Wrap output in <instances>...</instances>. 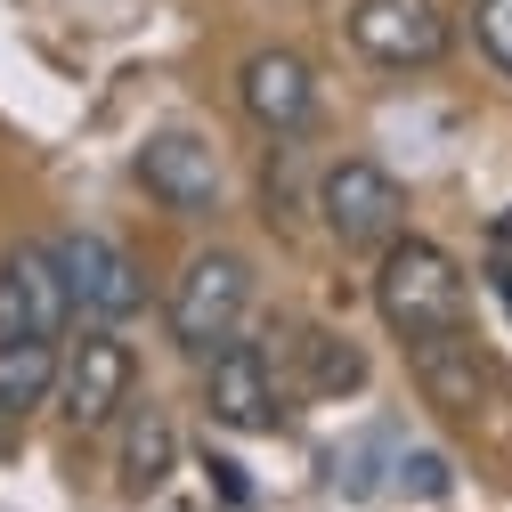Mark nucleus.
<instances>
[{
	"mask_svg": "<svg viewBox=\"0 0 512 512\" xmlns=\"http://www.w3.org/2000/svg\"><path fill=\"white\" fill-rule=\"evenodd\" d=\"M374 309L407 342L439 334V326H464V269L423 236H391L382 244V277H374Z\"/></svg>",
	"mask_w": 512,
	"mask_h": 512,
	"instance_id": "1",
	"label": "nucleus"
},
{
	"mask_svg": "<svg viewBox=\"0 0 512 512\" xmlns=\"http://www.w3.org/2000/svg\"><path fill=\"white\" fill-rule=\"evenodd\" d=\"M317 212H326V236L342 252H374V244H391L407 228V196H399V179L366 163V155H342L326 179H317Z\"/></svg>",
	"mask_w": 512,
	"mask_h": 512,
	"instance_id": "2",
	"label": "nucleus"
},
{
	"mask_svg": "<svg viewBox=\"0 0 512 512\" xmlns=\"http://www.w3.org/2000/svg\"><path fill=\"white\" fill-rule=\"evenodd\" d=\"M407 366H415V382H423V399H431L439 415H456V423L488 415L496 391H504V374H496V358H488V342H480L472 326L415 334V342H407Z\"/></svg>",
	"mask_w": 512,
	"mask_h": 512,
	"instance_id": "3",
	"label": "nucleus"
},
{
	"mask_svg": "<svg viewBox=\"0 0 512 512\" xmlns=\"http://www.w3.org/2000/svg\"><path fill=\"white\" fill-rule=\"evenodd\" d=\"M244 301H252V269L236 261V252H196L187 277H179V293H171V342H179L187 358L220 350V342L236 334Z\"/></svg>",
	"mask_w": 512,
	"mask_h": 512,
	"instance_id": "4",
	"label": "nucleus"
},
{
	"mask_svg": "<svg viewBox=\"0 0 512 512\" xmlns=\"http://www.w3.org/2000/svg\"><path fill=\"white\" fill-rule=\"evenodd\" d=\"M49 252H57L66 301H74L82 317H98V326H122V317H139L147 285H139V261H131V252H122L114 236H98V228H74V236H57Z\"/></svg>",
	"mask_w": 512,
	"mask_h": 512,
	"instance_id": "5",
	"label": "nucleus"
},
{
	"mask_svg": "<svg viewBox=\"0 0 512 512\" xmlns=\"http://www.w3.org/2000/svg\"><path fill=\"white\" fill-rule=\"evenodd\" d=\"M131 382H139V358H131V342H114L106 326L82 334L74 358H57V399H66L74 431H106L122 407H131Z\"/></svg>",
	"mask_w": 512,
	"mask_h": 512,
	"instance_id": "6",
	"label": "nucleus"
},
{
	"mask_svg": "<svg viewBox=\"0 0 512 512\" xmlns=\"http://www.w3.org/2000/svg\"><path fill=\"white\" fill-rule=\"evenodd\" d=\"M350 41L374 66H439L447 57V17H439V0H358Z\"/></svg>",
	"mask_w": 512,
	"mask_h": 512,
	"instance_id": "7",
	"label": "nucleus"
},
{
	"mask_svg": "<svg viewBox=\"0 0 512 512\" xmlns=\"http://www.w3.org/2000/svg\"><path fill=\"white\" fill-rule=\"evenodd\" d=\"M74 326V301H66V277H57V252L49 244H17L0 261V334H33V342H57Z\"/></svg>",
	"mask_w": 512,
	"mask_h": 512,
	"instance_id": "8",
	"label": "nucleus"
},
{
	"mask_svg": "<svg viewBox=\"0 0 512 512\" xmlns=\"http://www.w3.org/2000/svg\"><path fill=\"white\" fill-rule=\"evenodd\" d=\"M212 366H204V407H212V423H228V431H277L285 423V407H277V382H269V358L252 350V342H220V350H204Z\"/></svg>",
	"mask_w": 512,
	"mask_h": 512,
	"instance_id": "9",
	"label": "nucleus"
},
{
	"mask_svg": "<svg viewBox=\"0 0 512 512\" xmlns=\"http://www.w3.org/2000/svg\"><path fill=\"white\" fill-rule=\"evenodd\" d=\"M139 179H147V196H163L171 212H220V155L196 131H155L139 147Z\"/></svg>",
	"mask_w": 512,
	"mask_h": 512,
	"instance_id": "10",
	"label": "nucleus"
},
{
	"mask_svg": "<svg viewBox=\"0 0 512 512\" xmlns=\"http://www.w3.org/2000/svg\"><path fill=\"white\" fill-rule=\"evenodd\" d=\"M236 98H244V114L261 122V131H301L309 106H317V74L293 49H252L244 74H236Z\"/></svg>",
	"mask_w": 512,
	"mask_h": 512,
	"instance_id": "11",
	"label": "nucleus"
},
{
	"mask_svg": "<svg viewBox=\"0 0 512 512\" xmlns=\"http://www.w3.org/2000/svg\"><path fill=\"white\" fill-rule=\"evenodd\" d=\"M171 464H179L171 415H163V407H139L131 431H122V488H131V496H155V488L171 480Z\"/></svg>",
	"mask_w": 512,
	"mask_h": 512,
	"instance_id": "12",
	"label": "nucleus"
},
{
	"mask_svg": "<svg viewBox=\"0 0 512 512\" xmlns=\"http://www.w3.org/2000/svg\"><path fill=\"white\" fill-rule=\"evenodd\" d=\"M57 391V342H33V334H0V407H41Z\"/></svg>",
	"mask_w": 512,
	"mask_h": 512,
	"instance_id": "13",
	"label": "nucleus"
},
{
	"mask_svg": "<svg viewBox=\"0 0 512 512\" xmlns=\"http://www.w3.org/2000/svg\"><path fill=\"white\" fill-rule=\"evenodd\" d=\"M301 366H309V391H317V399L366 391V350H358L350 334H334V326H309V334H301Z\"/></svg>",
	"mask_w": 512,
	"mask_h": 512,
	"instance_id": "14",
	"label": "nucleus"
},
{
	"mask_svg": "<svg viewBox=\"0 0 512 512\" xmlns=\"http://www.w3.org/2000/svg\"><path fill=\"white\" fill-rule=\"evenodd\" d=\"M391 456H399V431H391V423L358 431L342 456H334V488H342L350 504H358V496H374V488H382V464H391Z\"/></svg>",
	"mask_w": 512,
	"mask_h": 512,
	"instance_id": "15",
	"label": "nucleus"
},
{
	"mask_svg": "<svg viewBox=\"0 0 512 512\" xmlns=\"http://www.w3.org/2000/svg\"><path fill=\"white\" fill-rule=\"evenodd\" d=\"M391 488L399 496H447V456H431V447H415V456H391Z\"/></svg>",
	"mask_w": 512,
	"mask_h": 512,
	"instance_id": "16",
	"label": "nucleus"
},
{
	"mask_svg": "<svg viewBox=\"0 0 512 512\" xmlns=\"http://www.w3.org/2000/svg\"><path fill=\"white\" fill-rule=\"evenodd\" d=\"M472 33H480V49L496 57V66L512 74V0H480V9H472Z\"/></svg>",
	"mask_w": 512,
	"mask_h": 512,
	"instance_id": "17",
	"label": "nucleus"
},
{
	"mask_svg": "<svg viewBox=\"0 0 512 512\" xmlns=\"http://www.w3.org/2000/svg\"><path fill=\"white\" fill-rule=\"evenodd\" d=\"M212 480H220V496H228V504H244V496H252V488H244V472H236L228 456H212Z\"/></svg>",
	"mask_w": 512,
	"mask_h": 512,
	"instance_id": "18",
	"label": "nucleus"
},
{
	"mask_svg": "<svg viewBox=\"0 0 512 512\" xmlns=\"http://www.w3.org/2000/svg\"><path fill=\"white\" fill-rule=\"evenodd\" d=\"M17 431H25V415H17V407H0V456L17 447Z\"/></svg>",
	"mask_w": 512,
	"mask_h": 512,
	"instance_id": "19",
	"label": "nucleus"
},
{
	"mask_svg": "<svg viewBox=\"0 0 512 512\" xmlns=\"http://www.w3.org/2000/svg\"><path fill=\"white\" fill-rule=\"evenodd\" d=\"M488 285H496V301L512 309V261H496V269H488Z\"/></svg>",
	"mask_w": 512,
	"mask_h": 512,
	"instance_id": "20",
	"label": "nucleus"
}]
</instances>
